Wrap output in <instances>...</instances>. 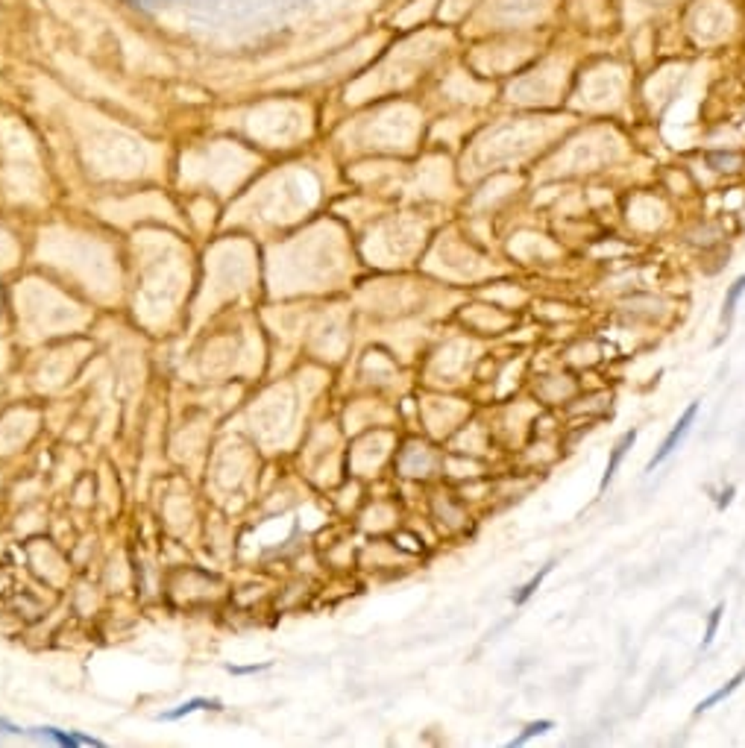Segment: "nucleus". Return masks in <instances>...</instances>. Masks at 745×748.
<instances>
[{
    "instance_id": "obj_4",
    "label": "nucleus",
    "mask_w": 745,
    "mask_h": 748,
    "mask_svg": "<svg viewBox=\"0 0 745 748\" xmlns=\"http://www.w3.org/2000/svg\"><path fill=\"white\" fill-rule=\"evenodd\" d=\"M194 710H223V705L218 702V698H191V702H182L176 710H167L159 716V722H176L188 713H194Z\"/></svg>"
},
{
    "instance_id": "obj_7",
    "label": "nucleus",
    "mask_w": 745,
    "mask_h": 748,
    "mask_svg": "<svg viewBox=\"0 0 745 748\" xmlns=\"http://www.w3.org/2000/svg\"><path fill=\"white\" fill-rule=\"evenodd\" d=\"M742 294H745V276H739V279L728 288V294H725V308H722V320H725V323H731L734 308H736V302H739Z\"/></svg>"
},
{
    "instance_id": "obj_9",
    "label": "nucleus",
    "mask_w": 745,
    "mask_h": 748,
    "mask_svg": "<svg viewBox=\"0 0 745 748\" xmlns=\"http://www.w3.org/2000/svg\"><path fill=\"white\" fill-rule=\"evenodd\" d=\"M707 164L713 167V171H734V167L739 164V156L736 153H710Z\"/></svg>"
},
{
    "instance_id": "obj_6",
    "label": "nucleus",
    "mask_w": 745,
    "mask_h": 748,
    "mask_svg": "<svg viewBox=\"0 0 745 748\" xmlns=\"http://www.w3.org/2000/svg\"><path fill=\"white\" fill-rule=\"evenodd\" d=\"M551 567H555V564H546V567H543V569H540V572H537V575H534L532 581H528V584H525V587H522L519 593H514V605H525V601H528V599H532V596L537 593V587H540V584L546 581V575L551 572Z\"/></svg>"
},
{
    "instance_id": "obj_8",
    "label": "nucleus",
    "mask_w": 745,
    "mask_h": 748,
    "mask_svg": "<svg viewBox=\"0 0 745 748\" xmlns=\"http://www.w3.org/2000/svg\"><path fill=\"white\" fill-rule=\"evenodd\" d=\"M546 731H551V722H549V719L532 722V725H525V728H522V734H519V737H514L508 745H511V748H514V745H525L528 739H534V737H540V734H546Z\"/></svg>"
},
{
    "instance_id": "obj_11",
    "label": "nucleus",
    "mask_w": 745,
    "mask_h": 748,
    "mask_svg": "<svg viewBox=\"0 0 745 748\" xmlns=\"http://www.w3.org/2000/svg\"><path fill=\"white\" fill-rule=\"evenodd\" d=\"M261 669H268V663H258V666H226V672H232V675H250V672H261Z\"/></svg>"
},
{
    "instance_id": "obj_1",
    "label": "nucleus",
    "mask_w": 745,
    "mask_h": 748,
    "mask_svg": "<svg viewBox=\"0 0 745 748\" xmlns=\"http://www.w3.org/2000/svg\"><path fill=\"white\" fill-rule=\"evenodd\" d=\"M0 734H18V737H38V739H51L56 745H68V748H77V745H91V748H100L103 742L94 739V737H83V734H68V731H59V728H18V725H9V722L0 719Z\"/></svg>"
},
{
    "instance_id": "obj_10",
    "label": "nucleus",
    "mask_w": 745,
    "mask_h": 748,
    "mask_svg": "<svg viewBox=\"0 0 745 748\" xmlns=\"http://www.w3.org/2000/svg\"><path fill=\"white\" fill-rule=\"evenodd\" d=\"M722 613H725V608H722V605H716V608H713V613H710V619H707V631H704V640H702V646H704V648L713 643V637H716V631H719V619H722Z\"/></svg>"
},
{
    "instance_id": "obj_2",
    "label": "nucleus",
    "mask_w": 745,
    "mask_h": 748,
    "mask_svg": "<svg viewBox=\"0 0 745 748\" xmlns=\"http://www.w3.org/2000/svg\"><path fill=\"white\" fill-rule=\"evenodd\" d=\"M695 414H699V402H692V405L687 408V411L681 414L678 426L672 428V431L666 434V438H663L660 449L655 452V458H652V461H648V473H655V470H657V467H660V464L666 461V458H669L672 452H675V449H678V446L684 443V438H687V434H689V428H692V423H695Z\"/></svg>"
},
{
    "instance_id": "obj_5",
    "label": "nucleus",
    "mask_w": 745,
    "mask_h": 748,
    "mask_svg": "<svg viewBox=\"0 0 745 748\" xmlns=\"http://www.w3.org/2000/svg\"><path fill=\"white\" fill-rule=\"evenodd\" d=\"M742 681H745V669H739V672L734 675V678H731V681H728L722 690H716L713 695H707V698H704V702H699V705H695V710H692V713H704V710H710L713 705H719V702H722V698H728L731 692H736V687H739Z\"/></svg>"
},
{
    "instance_id": "obj_12",
    "label": "nucleus",
    "mask_w": 745,
    "mask_h": 748,
    "mask_svg": "<svg viewBox=\"0 0 745 748\" xmlns=\"http://www.w3.org/2000/svg\"><path fill=\"white\" fill-rule=\"evenodd\" d=\"M731 496H734V488H728V490L722 493V499H719V508H725V505L731 502Z\"/></svg>"
},
{
    "instance_id": "obj_3",
    "label": "nucleus",
    "mask_w": 745,
    "mask_h": 748,
    "mask_svg": "<svg viewBox=\"0 0 745 748\" xmlns=\"http://www.w3.org/2000/svg\"><path fill=\"white\" fill-rule=\"evenodd\" d=\"M634 441H637V431L631 428V431H625L622 438H619V443L613 446V452H611V461H608V470H605V475H602V481H598V488H608L611 481H613V475H616V470H619V464H622V458H625V452H628L631 446H634Z\"/></svg>"
}]
</instances>
